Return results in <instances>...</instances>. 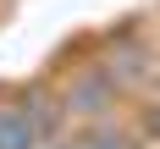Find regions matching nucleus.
Masks as SVG:
<instances>
[{"instance_id":"nucleus-1","label":"nucleus","mask_w":160,"mask_h":149,"mask_svg":"<svg viewBox=\"0 0 160 149\" xmlns=\"http://www.w3.org/2000/svg\"><path fill=\"white\" fill-rule=\"evenodd\" d=\"M44 144V111L28 99L0 105V149H39Z\"/></svg>"},{"instance_id":"nucleus-2","label":"nucleus","mask_w":160,"mask_h":149,"mask_svg":"<svg viewBox=\"0 0 160 149\" xmlns=\"http://www.w3.org/2000/svg\"><path fill=\"white\" fill-rule=\"evenodd\" d=\"M116 99V88H111V77H99V72H88V77L66 94V111H78V116H105V105Z\"/></svg>"},{"instance_id":"nucleus-3","label":"nucleus","mask_w":160,"mask_h":149,"mask_svg":"<svg viewBox=\"0 0 160 149\" xmlns=\"http://www.w3.org/2000/svg\"><path fill=\"white\" fill-rule=\"evenodd\" d=\"M72 149H138V138H132V132H122V127H111V122H94V127L83 132Z\"/></svg>"}]
</instances>
